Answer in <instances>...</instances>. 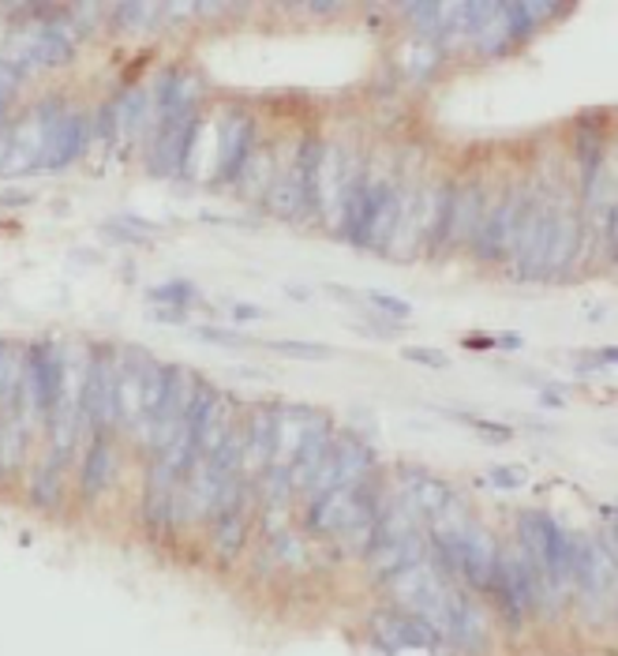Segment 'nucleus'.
Returning <instances> with one entry per match:
<instances>
[{"label": "nucleus", "instance_id": "obj_12", "mask_svg": "<svg viewBox=\"0 0 618 656\" xmlns=\"http://www.w3.org/2000/svg\"><path fill=\"white\" fill-rule=\"evenodd\" d=\"M199 102V83L184 72H165L154 87V109H158V124H176L196 116Z\"/></svg>", "mask_w": 618, "mask_h": 656}, {"label": "nucleus", "instance_id": "obj_26", "mask_svg": "<svg viewBox=\"0 0 618 656\" xmlns=\"http://www.w3.org/2000/svg\"><path fill=\"white\" fill-rule=\"evenodd\" d=\"M162 12L158 4H121L116 8V20H124V27L128 30H143L154 23V15Z\"/></svg>", "mask_w": 618, "mask_h": 656}, {"label": "nucleus", "instance_id": "obj_22", "mask_svg": "<svg viewBox=\"0 0 618 656\" xmlns=\"http://www.w3.org/2000/svg\"><path fill=\"white\" fill-rule=\"evenodd\" d=\"M480 203H484V196H480L477 188H465L461 196L454 191V210H450V233L446 237H472V233L480 230Z\"/></svg>", "mask_w": 618, "mask_h": 656}, {"label": "nucleus", "instance_id": "obj_30", "mask_svg": "<svg viewBox=\"0 0 618 656\" xmlns=\"http://www.w3.org/2000/svg\"><path fill=\"white\" fill-rule=\"evenodd\" d=\"M20 83H23V72L15 69L4 53H0V90H4V95H15V90H20Z\"/></svg>", "mask_w": 618, "mask_h": 656}, {"label": "nucleus", "instance_id": "obj_23", "mask_svg": "<svg viewBox=\"0 0 618 656\" xmlns=\"http://www.w3.org/2000/svg\"><path fill=\"white\" fill-rule=\"evenodd\" d=\"M267 207L274 210L277 218H296V214H300V210H304V199H300V188H296L293 173L270 184V188H267Z\"/></svg>", "mask_w": 618, "mask_h": 656}, {"label": "nucleus", "instance_id": "obj_1", "mask_svg": "<svg viewBox=\"0 0 618 656\" xmlns=\"http://www.w3.org/2000/svg\"><path fill=\"white\" fill-rule=\"evenodd\" d=\"M371 466H375V454H371L368 443L357 440V435H342L337 443H330L326 458L319 461V469L311 473L304 492H311V499H319V495L337 492V487H357L371 473Z\"/></svg>", "mask_w": 618, "mask_h": 656}, {"label": "nucleus", "instance_id": "obj_10", "mask_svg": "<svg viewBox=\"0 0 618 656\" xmlns=\"http://www.w3.org/2000/svg\"><path fill=\"white\" fill-rule=\"evenodd\" d=\"M371 634L379 638L386 653H401V649H438L443 638L420 622L417 616H394V611H383V616L371 619Z\"/></svg>", "mask_w": 618, "mask_h": 656}, {"label": "nucleus", "instance_id": "obj_4", "mask_svg": "<svg viewBox=\"0 0 618 656\" xmlns=\"http://www.w3.org/2000/svg\"><path fill=\"white\" fill-rule=\"evenodd\" d=\"M64 375H67V357L64 349L49 346V342H38V346L27 349V360H23V383H27L34 417L49 420L61 401L64 391Z\"/></svg>", "mask_w": 618, "mask_h": 656}, {"label": "nucleus", "instance_id": "obj_33", "mask_svg": "<svg viewBox=\"0 0 618 656\" xmlns=\"http://www.w3.org/2000/svg\"><path fill=\"white\" fill-rule=\"evenodd\" d=\"M461 420H469L472 428H480V432L495 435V440H510V428H506V424H491V420H480V417H461Z\"/></svg>", "mask_w": 618, "mask_h": 656}, {"label": "nucleus", "instance_id": "obj_3", "mask_svg": "<svg viewBox=\"0 0 618 656\" xmlns=\"http://www.w3.org/2000/svg\"><path fill=\"white\" fill-rule=\"evenodd\" d=\"M116 375H121V357L98 346L95 357H87V375H83V420H90L95 435H106V428L116 424Z\"/></svg>", "mask_w": 618, "mask_h": 656}, {"label": "nucleus", "instance_id": "obj_17", "mask_svg": "<svg viewBox=\"0 0 618 656\" xmlns=\"http://www.w3.org/2000/svg\"><path fill=\"white\" fill-rule=\"evenodd\" d=\"M277 443V409H256L248 432H244V458L240 466L248 473H267Z\"/></svg>", "mask_w": 618, "mask_h": 656}, {"label": "nucleus", "instance_id": "obj_34", "mask_svg": "<svg viewBox=\"0 0 618 656\" xmlns=\"http://www.w3.org/2000/svg\"><path fill=\"white\" fill-rule=\"evenodd\" d=\"M8 150H12V128H0V165L8 162Z\"/></svg>", "mask_w": 618, "mask_h": 656}, {"label": "nucleus", "instance_id": "obj_21", "mask_svg": "<svg viewBox=\"0 0 618 656\" xmlns=\"http://www.w3.org/2000/svg\"><path fill=\"white\" fill-rule=\"evenodd\" d=\"M578 240L581 230L570 214H555V230H552V248H547V271H563V267L573 263L578 256Z\"/></svg>", "mask_w": 618, "mask_h": 656}, {"label": "nucleus", "instance_id": "obj_7", "mask_svg": "<svg viewBox=\"0 0 618 656\" xmlns=\"http://www.w3.org/2000/svg\"><path fill=\"white\" fill-rule=\"evenodd\" d=\"M552 230H555V210L529 203L524 222L514 240V256H518V274L521 277H540L547 271V248H552Z\"/></svg>", "mask_w": 618, "mask_h": 656}, {"label": "nucleus", "instance_id": "obj_19", "mask_svg": "<svg viewBox=\"0 0 618 656\" xmlns=\"http://www.w3.org/2000/svg\"><path fill=\"white\" fill-rule=\"evenodd\" d=\"M147 113H150V98H147V90H124L121 98H116L113 106L101 113V128L106 132H113V136H135V132L147 124Z\"/></svg>", "mask_w": 618, "mask_h": 656}, {"label": "nucleus", "instance_id": "obj_13", "mask_svg": "<svg viewBox=\"0 0 618 656\" xmlns=\"http://www.w3.org/2000/svg\"><path fill=\"white\" fill-rule=\"evenodd\" d=\"M457 649L480 653L487 645V619L477 604H469L461 593H450V611H446V638Z\"/></svg>", "mask_w": 618, "mask_h": 656}, {"label": "nucleus", "instance_id": "obj_35", "mask_svg": "<svg viewBox=\"0 0 618 656\" xmlns=\"http://www.w3.org/2000/svg\"><path fill=\"white\" fill-rule=\"evenodd\" d=\"M236 319H262V308H251V305H236L233 308Z\"/></svg>", "mask_w": 618, "mask_h": 656}, {"label": "nucleus", "instance_id": "obj_32", "mask_svg": "<svg viewBox=\"0 0 618 656\" xmlns=\"http://www.w3.org/2000/svg\"><path fill=\"white\" fill-rule=\"evenodd\" d=\"M491 481H495L498 487H521L524 484V469H495V473H491Z\"/></svg>", "mask_w": 618, "mask_h": 656}, {"label": "nucleus", "instance_id": "obj_11", "mask_svg": "<svg viewBox=\"0 0 618 656\" xmlns=\"http://www.w3.org/2000/svg\"><path fill=\"white\" fill-rule=\"evenodd\" d=\"M150 357L143 352H128L121 357V375H116V424L139 432L143 420V383H147Z\"/></svg>", "mask_w": 618, "mask_h": 656}, {"label": "nucleus", "instance_id": "obj_8", "mask_svg": "<svg viewBox=\"0 0 618 656\" xmlns=\"http://www.w3.org/2000/svg\"><path fill=\"white\" fill-rule=\"evenodd\" d=\"M524 210H529V199H524L521 191H510L503 203L491 210L487 222L477 230L480 256H484V259H498V256H506V251L514 248V240H518V230H521V222H524Z\"/></svg>", "mask_w": 618, "mask_h": 656}, {"label": "nucleus", "instance_id": "obj_15", "mask_svg": "<svg viewBox=\"0 0 618 656\" xmlns=\"http://www.w3.org/2000/svg\"><path fill=\"white\" fill-rule=\"evenodd\" d=\"M326 450H330V424H326L323 417H311L308 432H304L300 450L293 454L289 473H285V481H289V492H300V487H308L311 473H316L319 461L326 458Z\"/></svg>", "mask_w": 618, "mask_h": 656}, {"label": "nucleus", "instance_id": "obj_27", "mask_svg": "<svg viewBox=\"0 0 618 656\" xmlns=\"http://www.w3.org/2000/svg\"><path fill=\"white\" fill-rule=\"evenodd\" d=\"M363 300H368L371 308H379V311H383V315H397V319H409V315H412V305H409V300L391 297V293H379V289H371V293H363Z\"/></svg>", "mask_w": 618, "mask_h": 656}, {"label": "nucleus", "instance_id": "obj_6", "mask_svg": "<svg viewBox=\"0 0 618 656\" xmlns=\"http://www.w3.org/2000/svg\"><path fill=\"white\" fill-rule=\"evenodd\" d=\"M46 116V147H41V170H64L72 165L75 158L83 154L87 147V116L79 113H49L41 109Z\"/></svg>", "mask_w": 618, "mask_h": 656}, {"label": "nucleus", "instance_id": "obj_18", "mask_svg": "<svg viewBox=\"0 0 618 656\" xmlns=\"http://www.w3.org/2000/svg\"><path fill=\"white\" fill-rule=\"evenodd\" d=\"M349 176L342 170V150L323 147V154H319V176H316V207L342 218V199H345V188H349Z\"/></svg>", "mask_w": 618, "mask_h": 656}, {"label": "nucleus", "instance_id": "obj_25", "mask_svg": "<svg viewBox=\"0 0 618 656\" xmlns=\"http://www.w3.org/2000/svg\"><path fill=\"white\" fill-rule=\"evenodd\" d=\"M405 15L417 23L420 35H443L446 30V4H405Z\"/></svg>", "mask_w": 618, "mask_h": 656}, {"label": "nucleus", "instance_id": "obj_31", "mask_svg": "<svg viewBox=\"0 0 618 656\" xmlns=\"http://www.w3.org/2000/svg\"><path fill=\"white\" fill-rule=\"evenodd\" d=\"M199 338H207V342H222V346H248V334H240V331H214V326H207V331H199Z\"/></svg>", "mask_w": 618, "mask_h": 656}, {"label": "nucleus", "instance_id": "obj_36", "mask_svg": "<svg viewBox=\"0 0 618 656\" xmlns=\"http://www.w3.org/2000/svg\"><path fill=\"white\" fill-rule=\"evenodd\" d=\"M0 473H4V461H0Z\"/></svg>", "mask_w": 618, "mask_h": 656}, {"label": "nucleus", "instance_id": "obj_20", "mask_svg": "<svg viewBox=\"0 0 618 656\" xmlns=\"http://www.w3.org/2000/svg\"><path fill=\"white\" fill-rule=\"evenodd\" d=\"M113 476H116V454L109 447L106 435H95V443H90L87 450V461H83V492L87 495L106 492V487L113 484Z\"/></svg>", "mask_w": 618, "mask_h": 656}, {"label": "nucleus", "instance_id": "obj_28", "mask_svg": "<svg viewBox=\"0 0 618 656\" xmlns=\"http://www.w3.org/2000/svg\"><path fill=\"white\" fill-rule=\"evenodd\" d=\"M270 349H274V352H289V357H300V360H323V357H330V349L319 346V342H270Z\"/></svg>", "mask_w": 618, "mask_h": 656}, {"label": "nucleus", "instance_id": "obj_9", "mask_svg": "<svg viewBox=\"0 0 618 656\" xmlns=\"http://www.w3.org/2000/svg\"><path fill=\"white\" fill-rule=\"evenodd\" d=\"M199 116H188V121H176V124H162L158 128V139L150 147V173L154 176H184V165L191 158V147H196L199 136Z\"/></svg>", "mask_w": 618, "mask_h": 656}, {"label": "nucleus", "instance_id": "obj_5", "mask_svg": "<svg viewBox=\"0 0 618 656\" xmlns=\"http://www.w3.org/2000/svg\"><path fill=\"white\" fill-rule=\"evenodd\" d=\"M196 375L188 372V368H181V364H169V375H165V394H162V406H158V413H154V420H150V428H147V440L143 443H150V447H158L162 450L169 440H173V432L181 428V420H184V413H188V406H191V394H196Z\"/></svg>", "mask_w": 618, "mask_h": 656}, {"label": "nucleus", "instance_id": "obj_16", "mask_svg": "<svg viewBox=\"0 0 618 656\" xmlns=\"http://www.w3.org/2000/svg\"><path fill=\"white\" fill-rule=\"evenodd\" d=\"M405 507L423 521H435V518H443L450 507H457V499H454L450 487H446L443 481H435V476L409 473L405 476Z\"/></svg>", "mask_w": 618, "mask_h": 656}, {"label": "nucleus", "instance_id": "obj_29", "mask_svg": "<svg viewBox=\"0 0 618 656\" xmlns=\"http://www.w3.org/2000/svg\"><path fill=\"white\" fill-rule=\"evenodd\" d=\"M405 360L412 364H428V368H450V357L438 349H405Z\"/></svg>", "mask_w": 618, "mask_h": 656}, {"label": "nucleus", "instance_id": "obj_2", "mask_svg": "<svg viewBox=\"0 0 618 656\" xmlns=\"http://www.w3.org/2000/svg\"><path fill=\"white\" fill-rule=\"evenodd\" d=\"M72 53H75V35L67 30V23H41V27H30L23 30V35H15L4 49V57L23 75L72 61Z\"/></svg>", "mask_w": 618, "mask_h": 656}, {"label": "nucleus", "instance_id": "obj_14", "mask_svg": "<svg viewBox=\"0 0 618 656\" xmlns=\"http://www.w3.org/2000/svg\"><path fill=\"white\" fill-rule=\"evenodd\" d=\"M251 143H256V128L248 116H228L222 128V150H218V176L222 181H240L251 162Z\"/></svg>", "mask_w": 618, "mask_h": 656}, {"label": "nucleus", "instance_id": "obj_24", "mask_svg": "<svg viewBox=\"0 0 618 656\" xmlns=\"http://www.w3.org/2000/svg\"><path fill=\"white\" fill-rule=\"evenodd\" d=\"M147 297L154 300V305H173V311H184L199 300V289L191 282H165V285H154Z\"/></svg>", "mask_w": 618, "mask_h": 656}]
</instances>
